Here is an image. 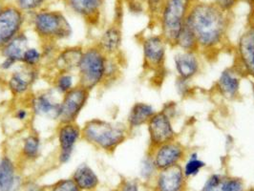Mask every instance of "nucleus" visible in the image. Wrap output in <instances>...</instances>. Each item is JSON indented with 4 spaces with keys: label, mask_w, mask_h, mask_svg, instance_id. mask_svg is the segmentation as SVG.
Returning a JSON list of instances; mask_svg holds the SVG:
<instances>
[{
    "label": "nucleus",
    "mask_w": 254,
    "mask_h": 191,
    "mask_svg": "<svg viewBox=\"0 0 254 191\" xmlns=\"http://www.w3.org/2000/svg\"><path fill=\"white\" fill-rule=\"evenodd\" d=\"M229 15L218 9L214 3L195 2L186 20L195 35L199 52L210 59L229 46Z\"/></svg>",
    "instance_id": "obj_1"
},
{
    "label": "nucleus",
    "mask_w": 254,
    "mask_h": 191,
    "mask_svg": "<svg viewBox=\"0 0 254 191\" xmlns=\"http://www.w3.org/2000/svg\"><path fill=\"white\" fill-rule=\"evenodd\" d=\"M127 124L92 119L81 127V138L97 149L114 152L129 138Z\"/></svg>",
    "instance_id": "obj_2"
},
{
    "label": "nucleus",
    "mask_w": 254,
    "mask_h": 191,
    "mask_svg": "<svg viewBox=\"0 0 254 191\" xmlns=\"http://www.w3.org/2000/svg\"><path fill=\"white\" fill-rule=\"evenodd\" d=\"M107 59L108 57L97 45L84 49L76 69L77 84L90 91L103 84Z\"/></svg>",
    "instance_id": "obj_3"
},
{
    "label": "nucleus",
    "mask_w": 254,
    "mask_h": 191,
    "mask_svg": "<svg viewBox=\"0 0 254 191\" xmlns=\"http://www.w3.org/2000/svg\"><path fill=\"white\" fill-rule=\"evenodd\" d=\"M195 2V0H166L158 22L160 35L165 38L170 47H173Z\"/></svg>",
    "instance_id": "obj_4"
},
{
    "label": "nucleus",
    "mask_w": 254,
    "mask_h": 191,
    "mask_svg": "<svg viewBox=\"0 0 254 191\" xmlns=\"http://www.w3.org/2000/svg\"><path fill=\"white\" fill-rule=\"evenodd\" d=\"M33 26L39 38L55 42L69 38L72 28L66 17L59 11H38L33 16Z\"/></svg>",
    "instance_id": "obj_5"
},
{
    "label": "nucleus",
    "mask_w": 254,
    "mask_h": 191,
    "mask_svg": "<svg viewBox=\"0 0 254 191\" xmlns=\"http://www.w3.org/2000/svg\"><path fill=\"white\" fill-rule=\"evenodd\" d=\"M168 47V43L160 34L144 37L141 40L143 68L154 74L163 73Z\"/></svg>",
    "instance_id": "obj_6"
},
{
    "label": "nucleus",
    "mask_w": 254,
    "mask_h": 191,
    "mask_svg": "<svg viewBox=\"0 0 254 191\" xmlns=\"http://www.w3.org/2000/svg\"><path fill=\"white\" fill-rule=\"evenodd\" d=\"M234 66L254 80V21L246 27L234 46Z\"/></svg>",
    "instance_id": "obj_7"
},
{
    "label": "nucleus",
    "mask_w": 254,
    "mask_h": 191,
    "mask_svg": "<svg viewBox=\"0 0 254 191\" xmlns=\"http://www.w3.org/2000/svg\"><path fill=\"white\" fill-rule=\"evenodd\" d=\"M173 122L174 121L165 114L163 110L155 113L146 125L149 141L148 148H154L168 141L178 139V134L174 127Z\"/></svg>",
    "instance_id": "obj_8"
},
{
    "label": "nucleus",
    "mask_w": 254,
    "mask_h": 191,
    "mask_svg": "<svg viewBox=\"0 0 254 191\" xmlns=\"http://www.w3.org/2000/svg\"><path fill=\"white\" fill-rule=\"evenodd\" d=\"M25 14L14 4L4 5L0 12V51L22 32Z\"/></svg>",
    "instance_id": "obj_9"
},
{
    "label": "nucleus",
    "mask_w": 254,
    "mask_h": 191,
    "mask_svg": "<svg viewBox=\"0 0 254 191\" xmlns=\"http://www.w3.org/2000/svg\"><path fill=\"white\" fill-rule=\"evenodd\" d=\"M90 90L78 84L64 94L61 102L60 124L76 123L77 117L85 107L90 97Z\"/></svg>",
    "instance_id": "obj_10"
},
{
    "label": "nucleus",
    "mask_w": 254,
    "mask_h": 191,
    "mask_svg": "<svg viewBox=\"0 0 254 191\" xmlns=\"http://www.w3.org/2000/svg\"><path fill=\"white\" fill-rule=\"evenodd\" d=\"M158 170L181 165L187 158V147L178 139L148 148Z\"/></svg>",
    "instance_id": "obj_11"
},
{
    "label": "nucleus",
    "mask_w": 254,
    "mask_h": 191,
    "mask_svg": "<svg viewBox=\"0 0 254 191\" xmlns=\"http://www.w3.org/2000/svg\"><path fill=\"white\" fill-rule=\"evenodd\" d=\"M244 76L234 66L224 69L215 82L214 90L222 99L233 102L241 96L242 79Z\"/></svg>",
    "instance_id": "obj_12"
},
{
    "label": "nucleus",
    "mask_w": 254,
    "mask_h": 191,
    "mask_svg": "<svg viewBox=\"0 0 254 191\" xmlns=\"http://www.w3.org/2000/svg\"><path fill=\"white\" fill-rule=\"evenodd\" d=\"M203 56L198 51H178L173 58V65L178 78L191 81L202 72Z\"/></svg>",
    "instance_id": "obj_13"
},
{
    "label": "nucleus",
    "mask_w": 254,
    "mask_h": 191,
    "mask_svg": "<svg viewBox=\"0 0 254 191\" xmlns=\"http://www.w3.org/2000/svg\"><path fill=\"white\" fill-rule=\"evenodd\" d=\"M81 138V127L76 123L60 124L58 128V140L60 146L59 161L66 164L71 159L76 142Z\"/></svg>",
    "instance_id": "obj_14"
},
{
    "label": "nucleus",
    "mask_w": 254,
    "mask_h": 191,
    "mask_svg": "<svg viewBox=\"0 0 254 191\" xmlns=\"http://www.w3.org/2000/svg\"><path fill=\"white\" fill-rule=\"evenodd\" d=\"M61 102L56 99L51 90L38 93L32 98L31 110L43 119L59 121L61 115Z\"/></svg>",
    "instance_id": "obj_15"
},
{
    "label": "nucleus",
    "mask_w": 254,
    "mask_h": 191,
    "mask_svg": "<svg viewBox=\"0 0 254 191\" xmlns=\"http://www.w3.org/2000/svg\"><path fill=\"white\" fill-rule=\"evenodd\" d=\"M28 41L29 39L25 34L21 33L0 51L4 58L3 62L0 64V68L2 70L7 71L11 69L14 64H22L23 56L26 50L29 48Z\"/></svg>",
    "instance_id": "obj_16"
},
{
    "label": "nucleus",
    "mask_w": 254,
    "mask_h": 191,
    "mask_svg": "<svg viewBox=\"0 0 254 191\" xmlns=\"http://www.w3.org/2000/svg\"><path fill=\"white\" fill-rule=\"evenodd\" d=\"M38 70L24 65V68L13 72L8 80V87L15 97L23 96L32 88L37 79Z\"/></svg>",
    "instance_id": "obj_17"
},
{
    "label": "nucleus",
    "mask_w": 254,
    "mask_h": 191,
    "mask_svg": "<svg viewBox=\"0 0 254 191\" xmlns=\"http://www.w3.org/2000/svg\"><path fill=\"white\" fill-rule=\"evenodd\" d=\"M123 44V32L119 23L109 26L102 33L97 46L107 57L120 56Z\"/></svg>",
    "instance_id": "obj_18"
},
{
    "label": "nucleus",
    "mask_w": 254,
    "mask_h": 191,
    "mask_svg": "<svg viewBox=\"0 0 254 191\" xmlns=\"http://www.w3.org/2000/svg\"><path fill=\"white\" fill-rule=\"evenodd\" d=\"M185 179L182 165L162 169L158 171L157 188L160 191H180L184 186Z\"/></svg>",
    "instance_id": "obj_19"
},
{
    "label": "nucleus",
    "mask_w": 254,
    "mask_h": 191,
    "mask_svg": "<svg viewBox=\"0 0 254 191\" xmlns=\"http://www.w3.org/2000/svg\"><path fill=\"white\" fill-rule=\"evenodd\" d=\"M156 112V108L150 103L144 102L134 103L127 116V127L132 132L146 126Z\"/></svg>",
    "instance_id": "obj_20"
},
{
    "label": "nucleus",
    "mask_w": 254,
    "mask_h": 191,
    "mask_svg": "<svg viewBox=\"0 0 254 191\" xmlns=\"http://www.w3.org/2000/svg\"><path fill=\"white\" fill-rule=\"evenodd\" d=\"M68 8L91 24L98 21L103 0H66Z\"/></svg>",
    "instance_id": "obj_21"
},
{
    "label": "nucleus",
    "mask_w": 254,
    "mask_h": 191,
    "mask_svg": "<svg viewBox=\"0 0 254 191\" xmlns=\"http://www.w3.org/2000/svg\"><path fill=\"white\" fill-rule=\"evenodd\" d=\"M81 47H69L60 52L55 59V66L59 73H71L76 70L83 54Z\"/></svg>",
    "instance_id": "obj_22"
},
{
    "label": "nucleus",
    "mask_w": 254,
    "mask_h": 191,
    "mask_svg": "<svg viewBox=\"0 0 254 191\" xmlns=\"http://www.w3.org/2000/svg\"><path fill=\"white\" fill-rule=\"evenodd\" d=\"M73 180L81 191L95 190L99 185V178L95 171L86 164H81L76 167Z\"/></svg>",
    "instance_id": "obj_23"
},
{
    "label": "nucleus",
    "mask_w": 254,
    "mask_h": 191,
    "mask_svg": "<svg viewBox=\"0 0 254 191\" xmlns=\"http://www.w3.org/2000/svg\"><path fill=\"white\" fill-rule=\"evenodd\" d=\"M15 182V166L8 156L0 158V191H11Z\"/></svg>",
    "instance_id": "obj_24"
},
{
    "label": "nucleus",
    "mask_w": 254,
    "mask_h": 191,
    "mask_svg": "<svg viewBox=\"0 0 254 191\" xmlns=\"http://www.w3.org/2000/svg\"><path fill=\"white\" fill-rule=\"evenodd\" d=\"M172 48H176V49H178V51L199 52V47H198V42H197L196 37L192 33L190 29L186 24L181 30Z\"/></svg>",
    "instance_id": "obj_25"
},
{
    "label": "nucleus",
    "mask_w": 254,
    "mask_h": 191,
    "mask_svg": "<svg viewBox=\"0 0 254 191\" xmlns=\"http://www.w3.org/2000/svg\"><path fill=\"white\" fill-rule=\"evenodd\" d=\"M40 151V138L37 133L29 134L22 142L21 154L27 160H35Z\"/></svg>",
    "instance_id": "obj_26"
},
{
    "label": "nucleus",
    "mask_w": 254,
    "mask_h": 191,
    "mask_svg": "<svg viewBox=\"0 0 254 191\" xmlns=\"http://www.w3.org/2000/svg\"><path fill=\"white\" fill-rule=\"evenodd\" d=\"M203 167H205V163L199 158V154L195 151H192L187 156L185 164L182 166L186 177H194L198 175Z\"/></svg>",
    "instance_id": "obj_27"
},
{
    "label": "nucleus",
    "mask_w": 254,
    "mask_h": 191,
    "mask_svg": "<svg viewBox=\"0 0 254 191\" xmlns=\"http://www.w3.org/2000/svg\"><path fill=\"white\" fill-rule=\"evenodd\" d=\"M74 76L71 73H59L55 78V89L60 95L66 94L68 91L75 87Z\"/></svg>",
    "instance_id": "obj_28"
},
{
    "label": "nucleus",
    "mask_w": 254,
    "mask_h": 191,
    "mask_svg": "<svg viewBox=\"0 0 254 191\" xmlns=\"http://www.w3.org/2000/svg\"><path fill=\"white\" fill-rule=\"evenodd\" d=\"M158 168L154 163L152 156L149 151H147V154L142 158L140 162V176L144 180H149L154 174L158 172Z\"/></svg>",
    "instance_id": "obj_29"
},
{
    "label": "nucleus",
    "mask_w": 254,
    "mask_h": 191,
    "mask_svg": "<svg viewBox=\"0 0 254 191\" xmlns=\"http://www.w3.org/2000/svg\"><path fill=\"white\" fill-rule=\"evenodd\" d=\"M228 176L215 173L206 180L202 191H225Z\"/></svg>",
    "instance_id": "obj_30"
},
{
    "label": "nucleus",
    "mask_w": 254,
    "mask_h": 191,
    "mask_svg": "<svg viewBox=\"0 0 254 191\" xmlns=\"http://www.w3.org/2000/svg\"><path fill=\"white\" fill-rule=\"evenodd\" d=\"M43 59L42 53L35 47H29L23 56L22 64L28 67L37 68Z\"/></svg>",
    "instance_id": "obj_31"
},
{
    "label": "nucleus",
    "mask_w": 254,
    "mask_h": 191,
    "mask_svg": "<svg viewBox=\"0 0 254 191\" xmlns=\"http://www.w3.org/2000/svg\"><path fill=\"white\" fill-rule=\"evenodd\" d=\"M46 0H14V5L23 13L38 12Z\"/></svg>",
    "instance_id": "obj_32"
},
{
    "label": "nucleus",
    "mask_w": 254,
    "mask_h": 191,
    "mask_svg": "<svg viewBox=\"0 0 254 191\" xmlns=\"http://www.w3.org/2000/svg\"><path fill=\"white\" fill-rule=\"evenodd\" d=\"M166 0H146L147 11L154 19L158 20L164 10Z\"/></svg>",
    "instance_id": "obj_33"
},
{
    "label": "nucleus",
    "mask_w": 254,
    "mask_h": 191,
    "mask_svg": "<svg viewBox=\"0 0 254 191\" xmlns=\"http://www.w3.org/2000/svg\"><path fill=\"white\" fill-rule=\"evenodd\" d=\"M175 87L181 98H188L193 93V87L191 86V81L189 80L181 79L177 77L175 82Z\"/></svg>",
    "instance_id": "obj_34"
},
{
    "label": "nucleus",
    "mask_w": 254,
    "mask_h": 191,
    "mask_svg": "<svg viewBox=\"0 0 254 191\" xmlns=\"http://www.w3.org/2000/svg\"><path fill=\"white\" fill-rule=\"evenodd\" d=\"M52 191H81L73 179H66L58 182L52 188Z\"/></svg>",
    "instance_id": "obj_35"
},
{
    "label": "nucleus",
    "mask_w": 254,
    "mask_h": 191,
    "mask_svg": "<svg viewBox=\"0 0 254 191\" xmlns=\"http://www.w3.org/2000/svg\"><path fill=\"white\" fill-rule=\"evenodd\" d=\"M239 0H215L213 3L222 12L229 14L238 4Z\"/></svg>",
    "instance_id": "obj_36"
},
{
    "label": "nucleus",
    "mask_w": 254,
    "mask_h": 191,
    "mask_svg": "<svg viewBox=\"0 0 254 191\" xmlns=\"http://www.w3.org/2000/svg\"><path fill=\"white\" fill-rule=\"evenodd\" d=\"M225 191H244V183L241 179L228 177Z\"/></svg>",
    "instance_id": "obj_37"
},
{
    "label": "nucleus",
    "mask_w": 254,
    "mask_h": 191,
    "mask_svg": "<svg viewBox=\"0 0 254 191\" xmlns=\"http://www.w3.org/2000/svg\"><path fill=\"white\" fill-rule=\"evenodd\" d=\"M162 110H163L168 117H170L173 121L178 117L179 113H180L178 104H177L176 102H166L165 105L163 106Z\"/></svg>",
    "instance_id": "obj_38"
},
{
    "label": "nucleus",
    "mask_w": 254,
    "mask_h": 191,
    "mask_svg": "<svg viewBox=\"0 0 254 191\" xmlns=\"http://www.w3.org/2000/svg\"><path fill=\"white\" fill-rule=\"evenodd\" d=\"M28 116H29V112L27 109H24V108H20V109L16 110V112H15V118L22 122L25 121L26 119L28 118Z\"/></svg>",
    "instance_id": "obj_39"
},
{
    "label": "nucleus",
    "mask_w": 254,
    "mask_h": 191,
    "mask_svg": "<svg viewBox=\"0 0 254 191\" xmlns=\"http://www.w3.org/2000/svg\"><path fill=\"white\" fill-rule=\"evenodd\" d=\"M123 191H139L138 186L134 182H127L124 185Z\"/></svg>",
    "instance_id": "obj_40"
},
{
    "label": "nucleus",
    "mask_w": 254,
    "mask_h": 191,
    "mask_svg": "<svg viewBox=\"0 0 254 191\" xmlns=\"http://www.w3.org/2000/svg\"><path fill=\"white\" fill-rule=\"evenodd\" d=\"M27 191H45L44 190H42L41 188H39V187H37V186H30L28 189H27Z\"/></svg>",
    "instance_id": "obj_41"
},
{
    "label": "nucleus",
    "mask_w": 254,
    "mask_h": 191,
    "mask_svg": "<svg viewBox=\"0 0 254 191\" xmlns=\"http://www.w3.org/2000/svg\"><path fill=\"white\" fill-rule=\"evenodd\" d=\"M239 1L246 2V3H248V4H251V5H254V0H239Z\"/></svg>",
    "instance_id": "obj_42"
},
{
    "label": "nucleus",
    "mask_w": 254,
    "mask_h": 191,
    "mask_svg": "<svg viewBox=\"0 0 254 191\" xmlns=\"http://www.w3.org/2000/svg\"><path fill=\"white\" fill-rule=\"evenodd\" d=\"M3 6H4V5H2V4H1V3H0V12H1V10H2V8H3Z\"/></svg>",
    "instance_id": "obj_43"
},
{
    "label": "nucleus",
    "mask_w": 254,
    "mask_h": 191,
    "mask_svg": "<svg viewBox=\"0 0 254 191\" xmlns=\"http://www.w3.org/2000/svg\"></svg>",
    "instance_id": "obj_44"
}]
</instances>
